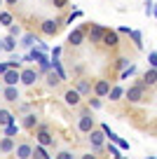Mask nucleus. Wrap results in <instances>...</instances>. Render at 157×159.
<instances>
[{"label": "nucleus", "mask_w": 157, "mask_h": 159, "mask_svg": "<svg viewBox=\"0 0 157 159\" xmlns=\"http://www.w3.org/2000/svg\"><path fill=\"white\" fill-rule=\"evenodd\" d=\"M143 89H145V84H143V82H138V84L129 87V89L124 91V96H127L129 103H141V101H143Z\"/></svg>", "instance_id": "f257e3e1"}, {"label": "nucleus", "mask_w": 157, "mask_h": 159, "mask_svg": "<svg viewBox=\"0 0 157 159\" xmlns=\"http://www.w3.org/2000/svg\"><path fill=\"white\" fill-rule=\"evenodd\" d=\"M38 80H40V73H35L33 68H26V70H21V73H19V82H21V84H26V87L35 84Z\"/></svg>", "instance_id": "f03ea898"}, {"label": "nucleus", "mask_w": 157, "mask_h": 159, "mask_svg": "<svg viewBox=\"0 0 157 159\" xmlns=\"http://www.w3.org/2000/svg\"><path fill=\"white\" fill-rule=\"evenodd\" d=\"M78 129L82 131V134H89V131L94 129V117H92V112H82V115H80Z\"/></svg>", "instance_id": "7ed1b4c3"}, {"label": "nucleus", "mask_w": 157, "mask_h": 159, "mask_svg": "<svg viewBox=\"0 0 157 159\" xmlns=\"http://www.w3.org/2000/svg\"><path fill=\"white\" fill-rule=\"evenodd\" d=\"M89 143H92V148L94 150H101L103 148V143H106V134L103 131H89Z\"/></svg>", "instance_id": "20e7f679"}, {"label": "nucleus", "mask_w": 157, "mask_h": 159, "mask_svg": "<svg viewBox=\"0 0 157 159\" xmlns=\"http://www.w3.org/2000/svg\"><path fill=\"white\" fill-rule=\"evenodd\" d=\"M94 94H96V98H106L110 94V82L108 80H98L94 84Z\"/></svg>", "instance_id": "39448f33"}, {"label": "nucleus", "mask_w": 157, "mask_h": 159, "mask_svg": "<svg viewBox=\"0 0 157 159\" xmlns=\"http://www.w3.org/2000/svg\"><path fill=\"white\" fill-rule=\"evenodd\" d=\"M82 40H84V28H82V26H78V28H73V30H70L68 42H70L73 47H80V45H82Z\"/></svg>", "instance_id": "423d86ee"}, {"label": "nucleus", "mask_w": 157, "mask_h": 159, "mask_svg": "<svg viewBox=\"0 0 157 159\" xmlns=\"http://www.w3.org/2000/svg\"><path fill=\"white\" fill-rule=\"evenodd\" d=\"M14 152H17V159H31V157H33V145L19 143V145L14 148Z\"/></svg>", "instance_id": "0eeeda50"}, {"label": "nucleus", "mask_w": 157, "mask_h": 159, "mask_svg": "<svg viewBox=\"0 0 157 159\" xmlns=\"http://www.w3.org/2000/svg\"><path fill=\"white\" fill-rule=\"evenodd\" d=\"M40 30H42L45 35H54L56 30H59V21H54V19H45L42 24H40Z\"/></svg>", "instance_id": "6e6552de"}, {"label": "nucleus", "mask_w": 157, "mask_h": 159, "mask_svg": "<svg viewBox=\"0 0 157 159\" xmlns=\"http://www.w3.org/2000/svg\"><path fill=\"white\" fill-rule=\"evenodd\" d=\"M101 42L106 47H110V49H115V47H117V33H115V30H106V33H103V38H101Z\"/></svg>", "instance_id": "1a4fd4ad"}, {"label": "nucleus", "mask_w": 157, "mask_h": 159, "mask_svg": "<svg viewBox=\"0 0 157 159\" xmlns=\"http://www.w3.org/2000/svg\"><path fill=\"white\" fill-rule=\"evenodd\" d=\"M35 136H38V143H40V145H52V143H54V136L49 134L45 126H40V131H38Z\"/></svg>", "instance_id": "9d476101"}, {"label": "nucleus", "mask_w": 157, "mask_h": 159, "mask_svg": "<svg viewBox=\"0 0 157 159\" xmlns=\"http://www.w3.org/2000/svg\"><path fill=\"white\" fill-rule=\"evenodd\" d=\"M2 96H5V101H10V103H17V101L21 98L17 87H5V89H2Z\"/></svg>", "instance_id": "9b49d317"}, {"label": "nucleus", "mask_w": 157, "mask_h": 159, "mask_svg": "<svg viewBox=\"0 0 157 159\" xmlns=\"http://www.w3.org/2000/svg\"><path fill=\"white\" fill-rule=\"evenodd\" d=\"M2 80H5L7 87H17V82H19V70H7V73L2 75Z\"/></svg>", "instance_id": "f8f14e48"}, {"label": "nucleus", "mask_w": 157, "mask_h": 159, "mask_svg": "<svg viewBox=\"0 0 157 159\" xmlns=\"http://www.w3.org/2000/svg\"><path fill=\"white\" fill-rule=\"evenodd\" d=\"M143 84H148V87H152V84H157V68H150V70H145V75H143V80H141Z\"/></svg>", "instance_id": "ddd939ff"}, {"label": "nucleus", "mask_w": 157, "mask_h": 159, "mask_svg": "<svg viewBox=\"0 0 157 159\" xmlns=\"http://www.w3.org/2000/svg\"><path fill=\"white\" fill-rule=\"evenodd\" d=\"M14 115L10 112V110H5V108H0V124L2 126H10V124H14Z\"/></svg>", "instance_id": "4468645a"}, {"label": "nucleus", "mask_w": 157, "mask_h": 159, "mask_svg": "<svg viewBox=\"0 0 157 159\" xmlns=\"http://www.w3.org/2000/svg\"><path fill=\"white\" fill-rule=\"evenodd\" d=\"M64 98H66V103H68V105H80V98H82V96L78 94V89H68Z\"/></svg>", "instance_id": "2eb2a0df"}, {"label": "nucleus", "mask_w": 157, "mask_h": 159, "mask_svg": "<svg viewBox=\"0 0 157 159\" xmlns=\"http://www.w3.org/2000/svg\"><path fill=\"white\" fill-rule=\"evenodd\" d=\"M103 33H106V30H103V28H101V26H98V24H92V33H89V38H92V42H101Z\"/></svg>", "instance_id": "dca6fc26"}, {"label": "nucleus", "mask_w": 157, "mask_h": 159, "mask_svg": "<svg viewBox=\"0 0 157 159\" xmlns=\"http://www.w3.org/2000/svg\"><path fill=\"white\" fill-rule=\"evenodd\" d=\"M14 148H17V145H14V140H12V138H7V136H5L2 140H0V152H14Z\"/></svg>", "instance_id": "f3484780"}, {"label": "nucleus", "mask_w": 157, "mask_h": 159, "mask_svg": "<svg viewBox=\"0 0 157 159\" xmlns=\"http://www.w3.org/2000/svg\"><path fill=\"white\" fill-rule=\"evenodd\" d=\"M14 47H17V38H12V35L2 38V49L5 52H14Z\"/></svg>", "instance_id": "a211bd4d"}, {"label": "nucleus", "mask_w": 157, "mask_h": 159, "mask_svg": "<svg viewBox=\"0 0 157 159\" xmlns=\"http://www.w3.org/2000/svg\"><path fill=\"white\" fill-rule=\"evenodd\" d=\"M89 91H92V84H89L87 80H78V94L80 96H87Z\"/></svg>", "instance_id": "6ab92c4d"}, {"label": "nucleus", "mask_w": 157, "mask_h": 159, "mask_svg": "<svg viewBox=\"0 0 157 159\" xmlns=\"http://www.w3.org/2000/svg\"><path fill=\"white\" fill-rule=\"evenodd\" d=\"M33 157H35V159H49L45 145H35V148H33Z\"/></svg>", "instance_id": "aec40b11"}, {"label": "nucleus", "mask_w": 157, "mask_h": 159, "mask_svg": "<svg viewBox=\"0 0 157 159\" xmlns=\"http://www.w3.org/2000/svg\"><path fill=\"white\" fill-rule=\"evenodd\" d=\"M131 40H134V47L136 49H143V35L138 30H131Z\"/></svg>", "instance_id": "412c9836"}, {"label": "nucleus", "mask_w": 157, "mask_h": 159, "mask_svg": "<svg viewBox=\"0 0 157 159\" xmlns=\"http://www.w3.org/2000/svg\"><path fill=\"white\" fill-rule=\"evenodd\" d=\"M108 96H110V101H120V98L124 96V89H122V87H113Z\"/></svg>", "instance_id": "4be33fe9"}, {"label": "nucleus", "mask_w": 157, "mask_h": 159, "mask_svg": "<svg viewBox=\"0 0 157 159\" xmlns=\"http://www.w3.org/2000/svg\"><path fill=\"white\" fill-rule=\"evenodd\" d=\"M35 42H38V38H35L33 33H26V35H24V40H21V45H24V47H33Z\"/></svg>", "instance_id": "5701e85b"}, {"label": "nucleus", "mask_w": 157, "mask_h": 159, "mask_svg": "<svg viewBox=\"0 0 157 159\" xmlns=\"http://www.w3.org/2000/svg\"><path fill=\"white\" fill-rule=\"evenodd\" d=\"M21 61H24V59H21V56H12V59L7 61V66H10V70H19V68H21Z\"/></svg>", "instance_id": "b1692460"}, {"label": "nucleus", "mask_w": 157, "mask_h": 159, "mask_svg": "<svg viewBox=\"0 0 157 159\" xmlns=\"http://www.w3.org/2000/svg\"><path fill=\"white\" fill-rule=\"evenodd\" d=\"M35 124H38V117H35V115H26L24 117V126L26 129H33Z\"/></svg>", "instance_id": "393cba45"}, {"label": "nucleus", "mask_w": 157, "mask_h": 159, "mask_svg": "<svg viewBox=\"0 0 157 159\" xmlns=\"http://www.w3.org/2000/svg\"><path fill=\"white\" fill-rule=\"evenodd\" d=\"M52 68H54V73L59 75V80H66V73H64V68H61L59 59H56V61H52Z\"/></svg>", "instance_id": "a878e982"}, {"label": "nucleus", "mask_w": 157, "mask_h": 159, "mask_svg": "<svg viewBox=\"0 0 157 159\" xmlns=\"http://www.w3.org/2000/svg\"><path fill=\"white\" fill-rule=\"evenodd\" d=\"M134 73H136V66L131 63V66H129V68H124L122 73H120V80H127V77H131Z\"/></svg>", "instance_id": "bb28decb"}, {"label": "nucleus", "mask_w": 157, "mask_h": 159, "mask_svg": "<svg viewBox=\"0 0 157 159\" xmlns=\"http://www.w3.org/2000/svg\"><path fill=\"white\" fill-rule=\"evenodd\" d=\"M17 134H19L17 122H14V124H10V126H5V136H7V138H12V136H17Z\"/></svg>", "instance_id": "cd10ccee"}, {"label": "nucleus", "mask_w": 157, "mask_h": 159, "mask_svg": "<svg viewBox=\"0 0 157 159\" xmlns=\"http://www.w3.org/2000/svg\"><path fill=\"white\" fill-rule=\"evenodd\" d=\"M0 24L2 26H12V14L10 12H0Z\"/></svg>", "instance_id": "c85d7f7f"}, {"label": "nucleus", "mask_w": 157, "mask_h": 159, "mask_svg": "<svg viewBox=\"0 0 157 159\" xmlns=\"http://www.w3.org/2000/svg\"><path fill=\"white\" fill-rule=\"evenodd\" d=\"M59 82H61V80H59V75H56V73H49V77H47V84H49V87L59 84Z\"/></svg>", "instance_id": "c756f323"}, {"label": "nucleus", "mask_w": 157, "mask_h": 159, "mask_svg": "<svg viewBox=\"0 0 157 159\" xmlns=\"http://www.w3.org/2000/svg\"><path fill=\"white\" fill-rule=\"evenodd\" d=\"M129 66H131V63H129V59H127V56H120V59H117V68H129Z\"/></svg>", "instance_id": "7c9ffc66"}, {"label": "nucleus", "mask_w": 157, "mask_h": 159, "mask_svg": "<svg viewBox=\"0 0 157 159\" xmlns=\"http://www.w3.org/2000/svg\"><path fill=\"white\" fill-rule=\"evenodd\" d=\"M148 61H150V68H157V52H150V54H148Z\"/></svg>", "instance_id": "2f4dec72"}, {"label": "nucleus", "mask_w": 157, "mask_h": 159, "mask_svg": "<svg viewBox=\"0 0 157 159\" xmlns=\"http://www.w3.org/2000/svg\"><path fill=\"white\" fill-rule=\"evenodd\" d=\"M10 35H12V38H19V35H21V28L12 24V26H10Z\"/></svg>", "instance_id": "473e14b6"}, {"label": "nucleus", "mask_w": 157, "mask_h": 159, "mask_svg": "<svg viewBox=\"0 0 157 159\" xmlns=\"http://www.w3.org/2000/svg\"><path fill=\"white\" fill-rule=\"evenodd\" d=\"M89 108H92V110H98V108H101V101H98V98H89Z\"/></svg>", "instance_id": "72a5a7b5"}, {"label": "nucleus", "mask_w": 157, "mask_h": 159, "mask_svg": "<svg viewBox=\"0 0 157 159\" xmlns=\"http://www.w3.org/2000/svg\"><path fill=\"white\" fill-rule=\"evenodd\" d=\"M54 2V7H59V10H64L66 5H68V0H52Z\"/></svg>", "instance_id": "f704fd0d"}, {"label": "nucleus", "mask_w": 157, "mask_h": 159, "mask_svg": "<svg viewBox=\"0 0 157 159\" xmlns=\"http://www.w3.org/2000/svg\"><path fill=\"white\" fill-rule=\"evenodd\" d=\"M59 54H61V47H54V49H52V61L59 59Z\"/></svg>", "instance_id": "c9c22d12"}, {"label": "nucleus", "mask_w": 157, "mask_h": 159, "mask_svg": "<svg viewBox=\"0 0 157 159\" xmlns=\"http://www.w3.org/2000/svg\"><path fill=\"white\" fill-rule=\"evenodd\" d=\"M108 150H110V154H113V157H115V154H120V148H117V145H108Z\"/></svg>", "instance_id": "e433bc0d"}, {"label": "nucleus", "mask_w": 157, "mask_h": 159, "mask_svg": "<svg viewBox=\"0 0 157 159\" xmlns=\"http://www.w3.org/2000/svg\"><path fill=\"white\" fill-rule=\"evenodd\" d=\"M56 157H59V159H73V154H70V152H59Z\"/></svg>", "instance_id": "4c0bfd02"}, {"label": "nucleus", "mask_w": 157, "mask_h": 159, "mask_svg": "<svg viewBox=\"0 0 157 159\" xmlns=\"http://www.w3.org/2000/svg\"><path fill=\"white\" fill-rule=\"evenodd\" d=\"M7 70H10V66H7V63H0V75H5Z\"/></svg>", "instance_id": "58836bf2"}, {"label": "nucleus", "mask_w": 157, "mask_h": 159, "mask_svg": "<svg viewBox=\"0 0 157 159\" xmlns=\"http://www.w3.org/2000/svg\"><path fill=\"white\" fill-rule=\"evenodd\" d=\"M117 33H127V35H131V28H127V26H122V28H120Z\"/></svg>", "instance_id": "ea45409f"}, {"label": "nucleus", "mask_w": 157, "mask_h": 159, "mask_svg": "<svg viewBox=\"0 0 157 159\" xmlns=\"http://www.w3.org/2000/svg\"><path fill=\"white\" fill-rule=\"evenodd\" d=\"M7 5H17V2H19V0H5Z\"/></svg>", "instance_id": "a19ab883"}, {"label": "nucleus", "mask_w": 157, "mask_h": 159, "mask_svg": "<svg viewBox=\"0 0 157 159\" xmlns=\"http://www.w3.org/2000/svg\"><path fill=\"white\" fill-rule=\"evenodd\" d=\"M82 159H96V157H94V154H84Z\"/></svg>", "instance_id": "79ce46f5"}, {"label": "nucleus", "mask_w": 157, "mask_h": 159, "mask_svg": "<svg viewBox=\"0 0 157 159\" xmlns=\"http://www.w3.org/2000/svg\"><path fill=\"white\" fill-rule=\"evenodd\" d=\"M152 14H155V19H157V5H155V7H152Z\"/></svg>", "instance_id": "37998d69"}, {"label": "nucleus", "mask_w": 157, "mask_h": 159, "mask_svg": "<svg viewBox=\"0 0 157 159\" xmlns=\"http://www.w3.org/2000/svg\"><path fill=\"white\" fill-rule=\"evenodd\" d=\"M115 159H124V154H115Z\"/></svg>", "instance_id": "c03bdc74"}, {"label": "nucleus", "mask_w": 157, "mask_h": 159, "mask_svg": "<svg viewBox=\"0 0 157 159\" xmlns=\"http://www.w3.org/2000/svg\"><path fill=\"white\" fill-rule=\"evenodd\" d=\"M0 52H2V40H0Z\"/></svg>", "instance_id": "a18cd8bd"}, {"label": "nucleus", "mask_w": 157, "mask_h": 159, "mask_svg": "<svg viewBox=\"0 0 157 159\" xmlns=\"http://www.w3.org/2000/svg\"><path fill=\"white\" fill-rule=\"evenodd\" d=\"M148 159H157V157H148Z\"/></svg>", "instance_id": "49530a36"}, {"label": "nucleus", "mask_w": 157, "mask_h": 159, "mask_svg": "<svg viewBox=\"0 0 157 159\" xmlns=\"http://www.w3.org/2000/svg\"><path fill=\"white\" fill-rule=\"evenodd\" d=\"M0 91H2V84H0Z\"/></svg>", "instance_id": "de8ad7c7"}, {"label": "nucleus", "mask_w": 157, "mask_h": 159, "mask_svg": "<svg viewBox=\"0 0 157 159\" xmlns=\"http://www.w3.org/2000/svg\"><path fill=\"white\" fill-rule=\"evenodd\" d=\"M0 5H2V0H0Z\"/></svg>", "instance_id": "09e8293b"}]
</instances>
